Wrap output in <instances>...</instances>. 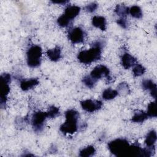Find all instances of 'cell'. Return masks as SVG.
Masks as SVG:
<instances>
[{"mask_svg":"<svg viewBox=\"0 0 157 157\" xmlns=\"http://www.w3.org/2000/svg\"><path fill=\"white\" fill-rule=\"evenodd\" d=\"M0 80H1L0 102H1V107L3 108L6 106V104L7 99V95L10 91L9 84L11 80L10 75L8 73H4L1 74L0 77Z\"/></svg>","mask_w":157,"mask_h":157,"instance_id":"cell-5","label":"cell"},{"mask_svg":"<svg viewBox=\"0 0 157 157\" xmlns=\"http://www.w3.org/2000/svg\"><path fill=\"white\" fill-rule=\"evenodd\" d=\"M145 72V68L140 64H136L132 69V73L135 77H139L143 75Z\"/></svg>","mask_w":157,"mask_h":157,"instance_id":"cell-23","label":"cell"},{"mask_svg":"<svg viewBox=\"0 0 157 157\" xmlns=\"http://www.w3.org/2000/svg\"><path fill=\"white\" fill-rule=\"evenodd\" d=\"M68 38L72 44L81 43L84 40V31L79 27L74 28L69 31Z\"/></svg>","mask_w":157,"mask_h":157,"instance_id":"cell-9","label":"cell"},{"mask_svg":"<svg viewBox=\"0 0 157 157\" xmlns=\"http://www.w3.org/2000/svg\"><path fill=\"white\" fill-rule=\"evenodd\" d=\"M102 44L100 41H97L93 44V47L89 50H82L78 53V60L83 64H89L99 60L101 56Z\"/></svg>","mask_w":157,"mask_h":157,"instance_id":"cell-1","label":"cell"},{"mask_svg":"<svg viewBox=\"0 0 157 157\" xmlns=\"http://www.w3.org/2000/svg\"><path fill=\"white\" fill-rule=\"evenodd\" d=\"M118 93L117 90H112L111 88H107L103 92L102 94V97L105 100H111L114 99L117 95Z\"/></svg>","mask_w":157,"mask_h":157,"instance_id":"cell-19","label":"cell"},{"mask_svg":"<svg viewBox=\"0 0 157 157\" xmlns=\"http://www.w3.org/2000/svg\"><path fill=\"white\" fill-rule=\"evenodd\" d=\"M92 24L96 28H99L102 31L106 29V19L102 16H94L92 18Z\"/></svg>","mask_w":157,"mask_h":157,"instance_id":"cell-15","label":"cell"},{"mask_svg":"<svg viewBox=\"0 0 157 157\" xmlns=\"http://www.w3.org/2000/svg\"><path fill=\"white\" fill-rule=\"evenodd\" d=\"M82 82L86 86L90 88H92L94 87L97 81L93 79L90 75H86L83 78Z\"/></svg>","mask_w":157,"mask_h":157,"instance_id":"cell-24","label":"cell"},{"mask_svg":"<svg viewBox=\"0 0 157 157\" xmlns=\"http://www.w3.org/2000/svg\"><path fill=\"white\" fill-rule=\"evenodd\" d=\"M98 4L96 3V2H91L88 5H86L85 7V9L86 12H94L96 9L98 8Z\"/></svg>","mask_w":157,"mask_h":157,"instance_id":"cell-28","label":"cell"},{"mask_svg":"<svg viewBox=\"0 0 157 157\" xmlns=\"http://www.w3.org/2000/svg\"><path fill=\"white\" fill-rule=\"evenodd\" d=\"M117 23L118 25H119L120 26H121L123 28H126L128 26V21L126 20V18H120L117 21Z\"/></svg>","mask_w":157,"mask_h":157,"instance_id":"cell-29","label":"cell"},{"mask_svg":"<svg viewBox=\"0 0 157 157\" xmlns=\"http://www.w3.org/2000/svg\"><path fill=\"white\" fill-rule=\"evenodd\" d=\"M39 83V80L36 78L23 80L20 82V88L23 91H28L36 86Z\"/></svg>","mask_w":157,"mask_h":157,"instance_id":"cell-14","label":"cell"},{"mask_svg":"<svg viewBox=\"0 0 157 157\" xmlns=\"http://www.w3.org/2000/svg\"><path fill=\"white\" fill-rule=\"evenodd\" d=\"M131 145L128 142L123 138H118L112 140L108 144L110 151L116 156H129Z\"/></svg>","mask_w":157,"mask_h":157,"instance_id":"cell-3","label":"cell"},{"mask_svg":"<svg viewBox=\"0 0 157 157\" xmlns=\"http://www.w3.org/2000/svg\"><path fill=\"white\" fill-rule=\"evenodd\" d=\"M47 55L48 58L52 61H58L61 56V50L59 46H56L52 49L48 50L47 52Z\"/></svg>","mask_w":157,"mask_h":157,"instance_id":"cell-13","label":"cell"},{"mask_svg":"<svg viewBox=\"0 0 157 157\" xmlns=\"http://www.w3.org/2000/svg\"><path fill=\"white\" fill-rule=\"evenodd\" d=\"M90 76L96 81L102 77H106L107 79H110V71L105 66L99 65L91 71Z\"/></svg>","mask_w":157,"mask_h":157,"instance_id":"cell-7","label":"cell"},{"mask_svg":"<svg viewBox=\"0 0 157 157\" xmlns=\"http://www.w3.org/2000/svg\"><path fill=\"white\" fill-rule=\"evenodd\" d=\"M115 12L117 15L120 16V18H126L129 13V8L122 4H117L115 9Z\"/></svg>","mask_w":157,"mask_h":157,"instance_id":"cell-18","label":"cell"},{"mask_svg":"<svg viewBox=\"0 0 157 157\" xmlns=\"http://www.w3.org/2000/svg\"><path fill=\"white\" fill-rule=\"evenodd\" d=\"M121 63L124 69H128L137 64V59L129 53H125L121 56Z\"/></svg>","mask_w":157,"mask_h":157,"instance_id":"cell-11","label":"cell"},{"mask_svg":"<svg viewBox=\"0 0 157 157\" xmlns=\"http://www.w3.org/2000/svg\"><path fill=\"white\" fill-rule=\"evenodd\" d=\"M156 141V133L155 130H151L148 132L145 140V144L147 147H155Z\"/></svg>","mask_w":157,"mask_h":157,"instance_id":"cell-16","label":"cell"},{"mask_svg":"<svg viewBox=\"0 0 157 157\" xmlns=\"http://www.w3.org/2000/svg\"><path fill=\"white\" fill-rule=\"evenodd\" d=\"M142 88L144 90H150L151 96L154 98H156V85L150 79H146L142 82Z\"/></svg>","mask_w":157,"mask_h":157,"instance_id":"cell-12","label":"cell"},{"mask_svg":"<svg viewBox=\"0 0 157 157\" xmlns=\"http://www.w3.org/2000/svg\"><path fill=\"white\" fill-rule=\"evenodd\" d=\"M82 108L88 112H93L97 111L102 107V103L101 101L86 99L80 102Z\"/></svg>","mask_w":157,"mask_h":157,"instance_id":"cell-8","label":"cell"},{"mask_svg":"<svg viewBox=\"0 0 157 157\" xmlns=\"http://www.w3.org/2000/svg\"><path fill=\"white\" fill-rule=\"evenodd\" d=\"M54 4H64L67 2H68V1H52Z\"/></svg>","mask_w":157,"mask_h":157,"instance_id":"cell-30","label":"cell"},{"mask_svg":"<svg viewBox=\"0 0 157 157\" xmlns=\"http://www.w3.org/2000/svg\"><path fill=\"white\" fill-rule=\"evenodd\" d=\"M47 118H48L47 112L38 111L33 114L31 123L34 131L40 132L43 129L44 122Z\"/></svg>","mask_w":157,"mask_h":157,"instance_id":"cell-6","label":"cell"},{"mask_svg":"<svg viewBox=\"0 0 157 157\" xmlns=\"http://www.w3.org/2000/svg\"><path fill=\"white\" fill-rule=\"evenodd\" d=\"M27 64L31 67H38L41 63L42 48L37 45H32L26 53Z\"/></svg>","mask_w":157,"mask_h":157,"instance_id":"cell-4","label":"cell"},{"mask_svg":"<svg viewBox=\"0 0 157 157\" xmlns=\"http://www.w3.org/2000/svg\"><path fill=\"white\" fill-rule=\"evenodd\" d=\"M148 117H156L157 110L156 101L151 102L148 104L147 107V112H146Z\"/></svg>","mask_w":157,"mask_h":157,"instance_id":"cell-21","label":"cell"},{"mask_svg":"<svg viewBox=\"0 0 157 157\" xmlns=\"http://www.w3.org/2000/svg\"><path fill=\"white\" fill-rule=\"evenodd\" d=\"M80 7L77 6H69L64 10V13L63 14L68 20L71 21L74 20L80 13Z\"/></svg>","mask_w":157,"mask_h":157,"instance_id":"cell-10","label":"cell"},{"mask_svg":"<svg viewBox=\"0 0 157 157\" xmlns=\"http://www.w3.org/2000/svg\"><path fill=\"white\" fill-rule=\"evenodd\" d=\"M129 13L132 17L136 18H141L143 15L140 7L136 5L132 6L129 9Z\"/></svg>","mask_w":157,"mask_h":157,"instance_id":"cell-20","label":"cell"},{"mask_svg":"<svg viewBox=\"0 0 157 157\" xmlns=\"http://www.w3.org/2000/svg\"><path fill=\"white\" fill-rule=\"evenodd\" d=\"M47 113L48 118H55L56 116H58L59 114V110L58 107L54 105H52L50 107Z\"/></svg>","mask_w":157,"mask_h":157,"instance_id":"cell-25","label":"cell"},{"mask_svg":"<svg viewBox=\"0 0 157 157\" xmlns=\"http://www.w3.org/2000/svg\"><path fill=\"white\" fill-rule=\"evenodd\" d=\"M148 118L146 112L142 110H137L134 112L131 121L135 123H142Z\"/></svg>","mask_w":157,"mask_h":157,"instance_id":"cell-17","label":"cell"},{"mask_svg":"<svg viewBox=\"0 0 157 157\" xmlns=\"http://www.w3.org/2000/svg\"><path fill=\"white\" fill-rule=\"evenodd\" d=\"M96 152V150L93 146H88L80 151L79 155L82 157H88L93 156Z\"/></svg>","mask_w":157,"mask_h":157,"instance_id":"cell-22","label":"cell"},{"mask_svg":"<svg viewBox=\"0 0 157 157\" xmlns=\"http://www.w3.org/2000/svg\"><path fill=\"white\" fill-rule=\"evenodd\" d=\"M118 93H126L128 94L129 93V88L128 85L125 82L120 83L118 86V90H117Z\"/></svg>","mask_w":157,"mask_h":157,"instance_id":"cell-26","label":"cell"},{"mask_svg":"<svg viewBox=\"0 0 157 157\" xmlns=\"http://www.w3.org/2000/svg\"><path fill=\"white\" fill-rule=\"evenodd\" d=\"M66 121L59 127L64 134H72L77 131V123L79 118L78 112L74 109L67 110L65 113Z\"/></svg>","mask_w":157,"mask_h":157,"instance_id":"cell-2","label":"cell"},{"mask_svg":"<svg viewBox=\"0 0 157 157\" xmlns=\"http://www.w3.org/2000/svg\"><path fill=\"white\" fill-rule=\"evenodd\" d=\"M71 21L68 20L63 15H61L57 19V23L59 26L61 27H66L67 26Z\"/></svg>","mask_w":157,"mask_h":157,"instance_id":"cell-27","label":"cell"}]
</instances>
